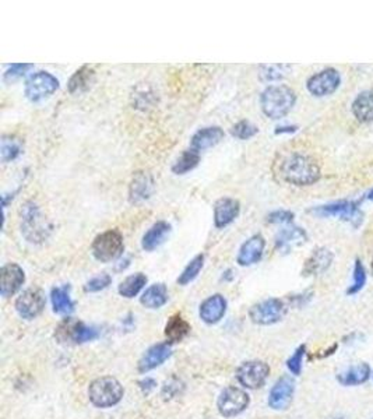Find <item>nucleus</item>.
Returning <instances> with one entry per match:
<instances>
[{"label": "nucleus", "instance_id": "1", "mask_svg": "<svg viewBox=\"0 0 373 419\" xmlns=\"http://www.w3.org/2000/svg\"><path fill=\"white\" fill-rule=\"evenodd\" d=\"M279 176L294 186H310L316 183L321 171L319 164L308 154L292 153L279 162Z\"/></svg>", "mask_w": 373, "mask_h": 419}, {"label": "nucleus", "instance_id": "2", "mask_svg": "<svg viewBox=\"0 0 373 419\" xmlns=\"http://www.w3.org/2000/svg\"><path fill=\"white\" fill-rule=\"evenodd\" d=\"M297 103L295 91L286 84L268 85L260 96L263 114L270 119H281L287 116Z\"/></svg>", "mask_w": 373, "mask_h": 419}, {"label": "nucleus", "instance_id": "3", "mask_svg": "<svg viewBox=\"0 0 373 419\" xmlns=\"http://www.w3.org/2000/svg\"><path fill=\"white\" fill-rule=\"evenodd\" d=\"M125 390L120 382L112 376H103L91 382L88 387V398L91 404L98 408H111L120 402Z\"/></svg>", "mask_w": 373, "mask_h": 419}, {"label": "nucleus", "instance_id": "4", "mask_svg": "<svg viewBox=\"0 0 373 419\" xmlns=\"http://www.w3.org/2000/svg\"><path fill=\"white\" fill-rule=\"evenodd\" d=\"M310 214L321 218L336 217L341 221L351 224L354 228H358L363 221V213L361 210L359 200H340L329 204H323L310 208Z\"/></svg>", "mask_w": 373, "mask_h": 419}, {"label": "nucleus", "instance_id": "5", "mask_svg": "<svg viewBox=\"0 0 373 419\" xmlns=\"http://www.w3.org/2000/svg\"><path fill=\"white\" fill-rule=\"evenodd\" d=\"M123 237L118 229H108L100 234L91 245V252L98 261L111 263L123 255Z\"/></svg>", "mask_w": 373, "mask_h": 419}, {"label": "nucleus", "instance_id": "6", "mask_svg": "<svg viewBox=\"0 0 373 419\" xmlns=\"http://www.w3.org/2000/svg\"><path fill=\"white\" fill-rule=\"evenodd\" d=\"M21 232L30 242L35 244L48 238L50 228L46 225V219L32 202L25 203L21 210Z\"/></svg>", "mask_w": 373, "mask_h": 419}, {"label": "nucleus", "instance_id": "7", "mask_svg": "<svg viewBox=\"0 0 373 419\" xmlns=\"http://www.w3.org/2000/svg\"><path fill=\"white\" fill-rule=\"evenodd\" d=\"M98 330L85 325L83 321L76 319H65L55 332V337L62 344H84L98 339Z\"/></svg>", "mask_w": 373, "mask_h": 419}, {"label": "nucleus", "instance_id": "8", "mask_svg": "<svg viewBox=\"0 0 373 419\" xmlns=\"http://www.w3.org/2000/svg\"><path fill=\"white\" fill-rule=\"evenodd\" d=\"M59 89V80L50 72H36L31 74L24 85V94L31 103L50 98Z\"/></svg>", "mask_w": 373, "mask_h": 419}, {"label": "nucleus", "instance_id": "9", "mask_svg": "<svg viewBox=\"0 0 373 419\" xmlns=\"http://www.w3.org/2000/svg\"><path fill=\"white\" fill-rule=\"evenodd\" d=\"M287 305L278 298H270L253 305L249 309V317L253 323L260 325H270L281 321L287 314Z\"/></svg>", "mask_w": 373, "mask_h": 419}, {"label": "nucleus", "instance_id": "10", "mask_svg": "<svg viewBox=\"0 0 373 419\" xmlns=\"http://www.w3.org/2000/svg\"><path fill=\"white\" fill-rule=\"evenodd\" d=\"M340 84H341L340 72L333 67H328L310 76L306 81V88L313 97L323 98L334 94V92L339 89Z\"/></svg>", "mask_w": 373, "mask_h": 419}, {"label": "nucleus", "instance_id": "11", "mask_svg": "<svg viewBox=\"0 0 373 419\" xmlns=\"http://www.w3.org/2000/svg\"><path fill=\"white\" fill-rule=\"evenodd\" d=\"M249 394L239 387H226L217 400L218 412L224 418H232L242 413L249 407Z\"/></svg>", "mask_w": 373, "mask_h": 419}, {"label": "nucleus", "instance_id": "12", "mask_svg": "<svg viewBox=\"0 0 373 419\" xmlns=\"http://www.w3.org/2000/svg\"><path fill=\"white\" fill-rule=\"evenodd\" d=\"M270 375V366L263 361L244 362L237 370V379L245 387L251 390L264 386Z\"/></svg>", "mask_w": 373, "mask_h": 419}, {"label": "nucleus", "instance_id": "13", "mask_svg": "<svg viewBox=\"0 0 373 419\" xmlns=\"http://www.w3.org/2000/svg\"><path fill=\"white\" fill-rule=\"evenodd\" d=\"M45 305L46 301L43 292L38 288H28L17 298L14 306L20 317L25 320H32L43 312Z\"/></svg>", "mask_w": 373, "mask_h": 419}, {"label": "nucleus", "instance_id": "14", "mask_svg": "<svg viewBox=\"0 0 373 419\" xmlns=\"http://www.w3.org/2000/svg\"><path fill=\"white\" fill-rule=\"evenodd\" d=\"M295 382L291 376L279 378L268 394V405L275 411L287 409L294 398Z\"/></svg>", "mask_w": 373, "mask_h": 419}, {"label": "nucleus", "instance_id": "15", "mask_svg": "<svg viewBox=\"0 0 373 419\" xmlns=\"http://www.w3.org/2000/svg\"><path fill=\"white\" fill-rule=\"evenodd\" d=\"M24 281L25 272L19 264H5L2 271H0V294H2L3 298L13 297L23 287Z\"/></svg>", "mask_w": 373, "mask_h": 419}, {"label": "nucleus", "instance_id": "16", "mask_svg": "<svg viewBox=\"0 0 373 419\" xmlns=\"http://www.w3.org/2000/svg\"><path fill=\"white\" fill-rule=\"evenodd\" d=\"M308 241V234L306 230L301 226H287L281 229L277 234L274 242H275V249L279 253H290L292 249L303 245Z\"/></svg>", "mask_w": 373, "mask_h": 419}, {"label": "nucleus", "instance_id": "17", "mask_svg": "<svg viewBox=\"0 0 373 419\" xmlns=\"http://www.w3.org/2000/svg\"><path fill=\"white\" fill-rule=\"evenodd\" d=\"M334 260V255L328 248H316L312 255L305 260L302 275L303 277H312V275H320L328 271Z\"/></svg>", "mask_w": 373, "mask_h": 419}, {"label": "nucleus", "instance_id": "18", "mask_svg": "<svg viewBox=\"0 0 373 419\" xmlns=\"http://www.w3.org/2000/svg\"><path fill=\"white\" fill-rule=\"evenodd\" d=\"M241 213V203L232 197H222L214 204V225L215 228H225L234 222Z\"/></svg>", "mask_w": 373, "mask_h": 419}, {"label": "nucleus", "instance_id": "19", "mask_svg": "<svg viewBox=\"0 0 373 419\" xmlns=\"http://www.w3.org/2000/svg\"><path fill=\"white\" fill-rule=\"evenodd\" d=\"M264 248H266V239L260 234L251 237L241 246L238 252V257H237L238 264L242 267H249L259 263L263 257Z\"/></svg>", "mask_w": 373, "mask_h": 419}, {"label": "nucleus", "instance_id": "20", "mask_svg": "<svg viewBox=\"0 0 373 419\" xmlns=\"http://www.w3.org/2000/svg\"><path fill=\"white\" fill-rule=\"evenodd\" d=\"M172 355L171 344L161 343L156 344L146 351V354L138 361V372L140 374H147V372L156 369L162 365Z\"/></svg>", "mask_w": 373, "mask_h": 419}, {"label": "nucleus", "instance_id": "21", "mask_svg": "<svg viewBox=\"0 0 373 419\" xmlns=\"http://www.w3.org/2000/svg\"><path fill=\"white\" fill-rule=\"evenodd\" d=\"M225 137L224 130L220 126H209L198 130L192 140H191V149L196 151H204L211 147H215L220 144Z\"/></svg>", "mask_w": 373, "mask_h": 419}, {"label": "nucleus", "instance_id": "22", "mask_svg": "<svg viewBox=\"0 0 373 419\" xmlns=\"http://www.w3.org/2000/svg\"><path fill=\"white\" fill-rule=\"evenodd\" d=\"M171 230L172 226L167 221H158L153 224L142 238V248L146 252H153L158 249L161 245L165 244V241L171 234Z\"/></svg>", "mask_w": 373, "mask_h": 419}, {"label": "nucleus", "instance_id": "23", "mask_svg": "<svg viewBox=\"0 0 373 419\" xmlns=\"http://www.w3.org/2000/svg\"><path fill=\"white\" fill-rule=\"evenodd\" d=\"M226 299L220 295H211L210 298H207L202 305H200V319L207 323V324H215L218 323L226 313Z\"/></svg>", "mask_w": 373, "mask_h": 419}, {"label": "nucleus", "instance_id": "24", "mask_svg": "<svg viewBox=\"0 0 373 419\" xmlns=\"http://www.w3.org/2000/svg\"><path fill=\"white\" fill-rule=\"evenodd\" d=\"M154 188V182L149 173L137 172L129 188V200L131 203H140L150 199Z\"/></svg>", "mask_w": 373, "mask_h": 419}, {"label": "nucleus", "instance_id": "25", "mask_svg": "<svg viewBox=\"0 0 373 419\" xmlns=\"http://www.w3.org/2000/svg\"><path fill=\"white\" fill-rule=\"evenodd\" d=\"M372 376V369L366 362H361L348 367L347 370L341 372L337 375V382L341 386L351 387V386H361L366 383Z\"/></svg>", "mask_w": 373, "mask_h": 419}, {"label": "nucleus", "instance_id": "26", "mask_svg": "<svg viewBox=\"0 0 373 419\" xmlns=\"http://www.w3.org/2000/svg\"><path fill=\"white\" fill-rule=\"evenodd\" d=\"M351 112L361 123L373 122V88L359 92L351 104Z\"/></svg>", "mask_w": 373, "mask_h": 419}, {"label": "nucleus", "instance_id": "27", "mask_svg": "<svg viewBox=\"0 0 373 419\" xmlns=\"http://www.w3.org/2000/svg\"><path fill=\"white\" fill-rule=\"evenodd\" d=\"M191 333V324L186 321L180 313L171 316L165 324V337L171 343H179Z\"/></svg>", "mask_w": 373, "mask_h": 419}, {"label": "nucleus", "instance_id": "28", "mask_svg": "<svg viewBox=\"0 0 373 419\" xmlns=\"http://www.w3.org/2000/svg\"><path fill=\"white\" fill-rule=\"evenodd\" d=\"M168 288L165 284L158 283L150 286L140 298V303H142L147 309H160L168 302Z\"/></svg>", "mask_w": 373, "mask_h": 419}, {"label": "nucleus", "instance_id": "29", "mask_svg": "<svg viewBox=\"0 0 373 419\" xmlns=\"http://www.w3.org/2000/svg\"><path fill=\"white\" fill-rule=\"evenodd\" d=\"M147 281H149L147 275L143 274V272L131 274V275L126 277L123 281L119 284L118 292H119L120 297L131 299V298L137 297L140 292H142V290L146 287Z\"/></svg>", "mask_w": 373, "mask_h": 419}, {"label": "nucleus", "instance_id": "30", "mask_svg": "<svg viewBox=\"0 0 373 419\" xmlns=\"http://www.w3.org/2000/svg\"><path fill=\"white\" fill-rule=\"evenodd\" d=\"M51 301H52L54 312L58 313V314L69 316L74 312V302L70 297V287L69 286L54 288L52 292H51Z\"/></svg>", "mask_w": 373, "mask_h": 419}, {"label": "nucleus", "instance_id": "31", "mask_svg": "<svg viewBox=\"0 0 373 419\" xmlns=\"http://www.w3.org/2000/svg\"><path fill=\"white\" fill-rule=\"evenodd\" d=\"M94 78H96L94 70L89 69L88 66H83L70 77L67 84L69 92L70 94H80V92L91 87V84L94 83Z\"/></svg>", "mask_w": 373, "mask_h": 419}, {"label": "nucleus", "instance_id": "32", "mask_svg": "<svg viewBox=\"0 0 373 419\" xmlns=\"http://www.w3.org/2000/svg\"><path fill=\"white\" fill-rule=\"evenodd\" d=\"M200 162V153L193 150V149H189V150H184L179 158L175 161V164L172 165V172L175 175H184L188 173L191 171H193Z\"/></svg>", "mask_w": 373, "mask_h": 419}, {"label": "nucleus", "instance_id": "33", "mask_svg": "<svg viewBox=\"0 0 373 419\" xmlns=\"http://www.w3.org/2000/svg\"><path fill=\"white\" fill-rule=\"evenodd\" d=\"M23 153V144L14 136H3L2 144H0V157L3 162H10L19 158Z\"/></svg>", "mask_w": 373, "mask_h": 419}, {"label": "nucleus", "instance_id": "34", "mask_svg": "<svg viewBox=\"0 0 373 419\" xmlns=\"http://www.w3.org/2000/svg\"><path fill=\"white\" fill-rule=\"evenodd\" d=\"M203 266H204V255H198L196 257H193L191 260V263L184 267L182 274L178 277V279H176L178 284L179 286L191 284L193 279L198 278V275L203 270Z\"/></svg>", "mask_w": 373, "mask_h": 419}, {"label": "nucleus", "instance_id": "35", "mask_svg": "<svg viewBox=\"0 0 373 419\" xmlns=\"http://www.w3.org/2000/svg\"><path fill=\"white\" fill-rule=\"evenodd\" d=\"M259 69H260L259 73L260 80L266 83H271L284 78L292 67L290 65H262Z\"/></svg>", "mask_w": 373, "mask_h": 419}, {"label": "nucleus", "instance_id": "36", "mask_svg": "<svg viewBox=\"0 0 373 419\" xmlns=\"http://www.w3.org/2000/svg\"><path fill=\"white\" fill-rule=\"evenodd\" d=\"M366 284V270L363 263L356 259L354 263V274H352V284L348 287L347 290V295L352 297L356 295L358 292H361L363 290Z\"/></svg>", "mask_w": 373, "mask_h": 419}, {"label": "nucleus", "instance_id": "37", "mask_svg": "<svg viewBox=\"0 0 373 419\" xmlns=\"http://www.w3.org/2000/svg\"><path fill=\"white\" fill-rule=\"evenodd\" d=\"M259 133V127L249 120H241L231 127V134L239 140H249Z\"/></svg>", "mask_w": 373, "mask_h": 419}, {"label": "nucleus", "instance_id": "38", "mask_svg": "<svg viewBox=\"0 0 373 419\" xmlns=\"http://www.w3.org/2000/svg\"><path fill=\"white\" fill-rule=\"evenodd\" d=\"M111 283H112V277L107 272H103V274L92 277L89 281H87L84 286V291L89 292V294L100 292V291L108 288L111 286Z\"/></svg>", "mask_w": 373, "mask_h": 419}, {"label": "nucleus", "instance_id": "39", "mask_svg": "<svg viewBox=\"0 0 373 419\" xmlns=\"http://www.w3.org/2000/svg\"><path fill=\"white\" fill-rule=\"evenodd\" d=\"M305 354H306V345H299L295 350V352L291 355V358L287 361V367L290 369V372H291V374L294 376H299L301 375Z\"/></svg>", "mask_w": 373, "mask_h": 419}, {"label": "nucleus", "instance_id": "40", "mask_svg": "<svg viewBox=\"0 0 373 419\" xmlns=\"http://www.w3.org/2000/svg\"><path fill=\"white\" fill-rule=\"evenodd\" d=\"M32 67H34V66L30 65V63H16V65H12V66L6 70L3 78H5L6 83H13V81L21 78V77H23L30 69H32Z\"/></svg>", "mask_w": 373, "mask_h": 419}, {"label": "nucleus", "instance_id": "41", "mask_svg": "<svg viewBox=\"0 0 373 419\" xmlns=\"http://www.w3.org/2000/svg\"><path fill=\"white\" fill-rule=\"evenodd\" d=\"M295 214L288 210H277L267 215V222L270 224H279V225H290L292 224Z\"/></svg>", "mask_w": 373, "mask_h": 419}, {"label": "nucleus", "instance_id": "42", "mask_svg": "<svg viewBox=\"0 0 373 419\" xmlns=\"http://www.w3.org/2000/svg\"><path fill=\"white\" fill-rule=\"evenodd\" d=\"M298 130V126H278L275 129V134H283V133H295Z\"/></svg>", "mask_w": 373, "mask_h": 419}, {"label": "nucleus", "instance_id": "43", "mask_svg": "<svg viewBox=\"0 0 373 419\" xmlns=\"http://www.w3.org/2000/svg\"><path fill=\"white\" fill-rule=\"evenodd\" d=\"M365 199L366 200H370V202H373V189H370L366 195H365Z\"/></svg>", "mask_w": 373, "mask_h": 419}, {"label": "nucleus", "instance_id": "44", "mask_svg": "<svg viewBox=\"0 0 373 419\" xmlns=\"http://www.w3.org/2000/svg\"><path fill=\"white\" fill-rule=\"evenodd\" d=\"M370 268H372V274H373V256H372V261H370Z\"/></svg>", "mask_w": 373, "mask_h": 419}, {"label": "nucleus", "instance_id": "45", "mask_svg": "<svg viewBox=\"0 0 373 419\" xmlns=\"http://www.w3.org/2000/svg\"><path fill=\"white\" fill-rule=\"evenodd\" d=\"M372 379H373V372H372Z\"/></svg>", "mask_w": 373, "mask_h": 419}]
</instances>
